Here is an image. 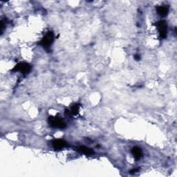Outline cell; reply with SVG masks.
<instances>
[{"label":"cell","instance_id":"obj_4","mask_svg":"<svg viewBox=\"0 0 177 177\" xmlns=\"http://www.w3.org/2000/svg\"><path fill=\"white\" fill-rule=\"evenodd\" d=\"M156 26L157 29L159 31L160 37L163 39H165L167 37V22L165 20H161L157 21L156 23Z\"/></svg>","mask_w":177,"mask_h":177},{"label":"cell","instance_id":"obj_3","mask_svg":"<svg viewBox=\"0 0 177 177\" xmlns=\"http://www.w3.org/2000/svg\"><path fill=\"white\" fill-rule=\"evenodd\" d=\"M32 66L30 64L28 63H18V64L14 66V68L12 69L13 71H20V73H23V74H26V73H28L31 71Z\"/></svg>","mask_w":177,"mask_h":177},{"label":"cell","instance_id":"obj_8","mask_svg":"<svg viewBox=\"0 0 177 177\" xmlns=\"http://www.w3.org/2000/svg\"><path fill=\"white\" fill-rule=\"evenodd\" d=\"M131 153H132L134 157L136 160H138L140 159V157L142 156V150H140V148L138 147H134L131 150Z\"/></svg>","mask_w":177,"mask_h":177},{"label":"cell","instance_id":"obj_6","mask_svg":"<svg viewBox=\"0 0 177 177\" xmlns=\"http://www.w3.org/2000/svg\"><path fill=\"white\" fill-rule=\"evenodd\" d=\"M79 109H80V105L74 104L71 106L70 110H65V114L69 115V116H71V115H77L79 112Z\"/></svg>","mask_w":177,"mask_h":177},{"label":"cell","instance_id":"obj_1","mask_svg":"<svg viewBox=\"0 0 177 177\" xmlns=\"http://www.w3.org/2000/svg\"><path fill=\"white\" fill-rule=\"evenodd\" d=\"M54 41V34L52 31H48L44 37H42L41 41L40 42V45L42 46L45 50L51 49V47Z\"/></svg>","mask_w":177,"mask_h":177},{"label":"cell","instance_id":"obj_7","mask_svg":"<svg viewBox=\"0 0 177 177\" xmlns=\"http://www.w3.org/2000/svg\"><path fill=\"white\" fill-rule=\"evenodd\" d=\"M77 151L82 153V154L87 155H92L94 153V150L92 149L85 147V146H80V147H78L77 148Z\"/></svg>","mask_w":177,"mask_h":177},{"label":"cell","instance_id":"obj_5","mask_svg":"<svg viewBox=\"0 0 177 177\" xmlns=\"http://www.w3.org/2000/svg\"><path fill=\"white\" fill-rule=\"evenodd\" d=\"M52 145L55 150H59L63 149L64 147H66L67 145V143L63 139H57L53 141Z\"/></svg>","mask_w":177,"mask_h":177},{"label":"cell","instance_id":"obj_2","mask_svg":"<svg viewBox=\"0 0 177 177\" xmlns=\"http://www.w3.org/2000/svg\"><path fill=\"white\" fill-rule=\"evenodd\" d=\"M49 125L53 127H56L59 129H64L66 127V123L63 119L56 116H51L49 118Z\"/></svg>","mask_w":177,"mask_h":177},{"label":"cell","instance_id":"obj_9","mask_svg":"<svg viewBox=\"0 0 177 177\" xmlns=\"http://www.w3.org/2000/svg\"><path fill=\"white\" fill-rule=\"evenodd\" d=\"M156 12L159 15L161 16H165L167 15L169 12V8L167 6H159L156 7Z\"/></svg>","mask_w":177,"mask_h":177},{"label":"cell","instance_id":"obj_11","mask_svg":"<svg viewBox=\"0 0 177 177\" xmlns=\"http://www.w3.org/2000/svg\"><path fill=\"white\" fill-rule=\"evenodd\" d=\"M138 170H139V169L136 168V169H131V170L130 171V173H135V172H138Z\"/></svg>","mask_w":177,"mask_h":177},{"label":"cell","instance_id":"obj_10","mask_svg":"<svg viewBox=\"0 0 177 177\" xmlns=\"http://www.w3.org/2000/svg\"><path fill=\"white\" fill-rule=\"evenodd\" d=\"M134 59L136 60V61H138V60H140V56H139V55L136 54V55H135V56H134Z\"/></svg>","mask_w":177,"mask_h":177}]
</instances>
